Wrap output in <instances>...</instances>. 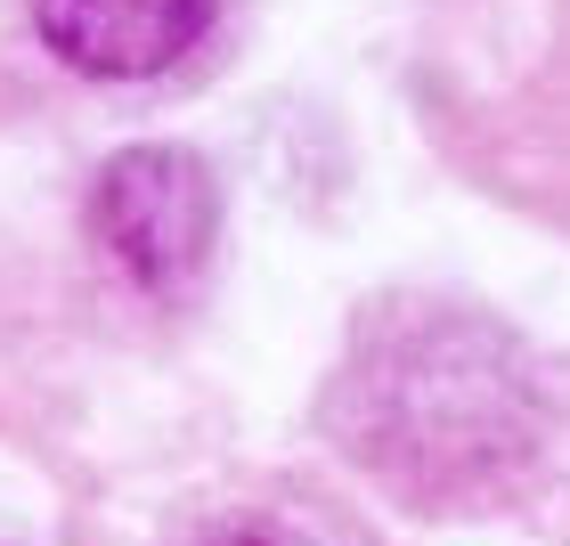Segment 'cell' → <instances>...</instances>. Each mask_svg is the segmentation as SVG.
Returning a JSON list of instances; mask_svg holds the SVG:
<instances>
[{
	"label": "cell",
	"instance_id": "3957f363",
	"mask_svg": "<svg viewBox=\"0 0 570 546\" xmlns=\"http://www.w3.org/2000/svg\"><path fill=\"white\" fill-rule=\"evenodd\" d=\"M90 228L115 270L147 294H188L213 262L220 196L188 147H122L90 188Z\"/></svg>",
	"mask_w": 570,
	"mask_h": 546
},
{
	"label": "cell",
	"instance_id": "5b68a950",
	"mask_svg": "<svg viewBox=\"0 0 570 546\" xmlns=\"http://www.w3.org/2000/svg\"><path fill=\"white\" fill-rule=\"evenodd\" d=\"M204 546H309V538L285 530V523H262V514H245V523H220Z\"/></svg>",
	"mask_w": 570,
	"mask_h": 546
},
{
	"label": "cell",
	"instance_id": "7a4b0ae2",
	"mask_svg": "<svg viewBox=\"0 0 570 546\" xmlns=\"http://www.w3.org/2000/svg\"><path fill=\"white\" fill-rule=\"evenodd\" d=\"M416 98L456 172L570 228V0H432Z\"/></svg>",
	"mask_w": 570,
	"mask_h": 546
},
{
	"label": "cell",
	"instance_id": "6da1fadb",
	"mask_svg": "<svg viewBox=\"0 0 570 546\" xmlns=\"http://www.w3.org/2000/svg\"><path fill=\"white\" fill-rule=\"evenodd\" d=\"M326 425L400 498L481 506L530 465L547 408H538L513 334H498L473 310L400 302L358 334L326 400Z\"/></svg>",
	"mask_w": 570,
	"mask_h": 546
},
{
	"label": "cell",
	"instance_id": "277c9868",
	"mask_svg": "<svg viewBox=\"0 0 570 546\" xmlns=\"http://www.w3.org/2000/svg\"><path fill=\"white\" fill-rule=\"evenodd\" d=\"M213 17L220 0H33L41 41L98 82H147V74L179 66L213 33Z\"/></svg>",
	"mask_w": 570,
	"mask_h": 546
}]
</instances>
